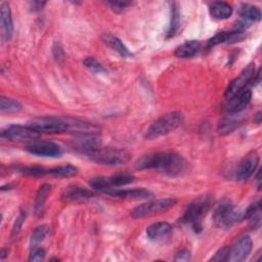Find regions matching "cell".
<instances>
[{
	"instance_id": "obj_27",
	"label": "cell",
	"mask_w": 262,
	"mask_h": 262,
	"mask_svg": "<svg viewBox=\"0 0 262 262\" xmlns=\"http://www.w3.org/2000/svg\"><path fill=\"white\" fill-rule=\"evenodd\" d=\"M50 191V185L49 184H43L38 192H37V195H36V199H35V213L37 216H40L43 212V209H44V205H45V202H46V199H47V195Z\"/></svg>"
},
{
	"instance_id": "obj_1",
	"label": "cell",
	"mask_w": 262,
	"mask_h": 262,
	"mask_svg": "<svg viewBox=\"0 0 262 262\" xmlns=\"http://www.w3.org/2000/svg\"><path fill=\"white\" fill-rule=\"evenodd\" d=\"M138 170L155 169L169 176H179L187 168L186 161L174 152H156L145 155L135 162Z\"/></svg>"
},
{
	"instance_id": "obj_39",
	"label": "cell",
	"mask_w": 262,
	"mask_h": 262,
	"mask_svg": "<svg viewBox=\"0 0 262 262\" xmlns=\"http://www.w3.org/2000/svg\"><path fill=\"white\" fill-rule=\"evenodd\" d=\"M31 8H33V10H40L44 5L45 2H31Z\"/></svg>"
},
{
	"instance_id": "obj_11",
	"label": "cell",
	"mask_w": 262,
	"mask_h": 262,
	"mask_svg": "<svg viewBox=\"0 0 262 262\" xmlns=\"http://www.w3.org/2000/svg\"><path fill=\"white\" fill-rule=\"evenodd\" d=\"M258 164H259L258 152L256 150L250 151L239 163V166L236 172V178L239 181L248 180L256 171Z\"/></svg>"
},
{
	"instance_id": "obj_20",
	"label": "cell",
	"mask_w": 262,
	"mask_h": 262,
	"mask_svg": "<svg viewBox=\"0 0 262 262\" xmlns=\"http://www.w3.org/2000/svg\"><path fill=\"white\" fill-rule=\"evenodd\" d=\"M201 49V42L199 40H189L178 46L174 52L178 58H190L194 56Z\"/></svg>"
},
{
	"instance_id": "obj_29",
	"label": "cell",
	"mask_w": 262,
	"mask_h": 262,
	"mask_svg": "<svg viewBox=\"0 0 262 262\" xmlns=\"http://www.w3.org/2000/svg\"><path fill=\"white\" fill-rule=\"evenodd\" d=\"M180 26V12L177 4L173 3L171 7V21L168 30V37H172L176 34Z\"/></svg>"
},
{
	"instance_id": "obj_26",
	"label": "cell",
	"mask_w": 262,
	"mask_h": 262,
	"mask_svg": "<svg viewBox=\"0 0 262 262\" xmlns=\"http://www.w3.org/2000/svg\"><path fill=\"white\" fill-rule=\"evenodd\" d=\"M105 179H106V184H107V189L106 190H108L114 186L118 187V186L126 185V184H129V183L133 182L134 181V176L130 175V174H117V175H113L111 177H105Z\"/></svg>"
},
{
	"instance_id": "obj_25",
	"label": "cell",
	"mask_w": 262,
	"mask_h": 262,
	"mask_svg": "<svg viewBox=\"0 0 262 262\" xmlns=\"http://www.w3.org/2000/svg\"><path fill=\"white\" fill-rule=\"evenodd\" d=\"M23 110V105L15 99L10 97L1 96L0 98V111L2 114H15Z\"/></svg>"
},
{
	"instance_id": "obj_30",
	"label": "cell",
	"mask_w": 262,
	"mask_h": 262,
	"mask_svg": "<svg viewBox=\"0 0 262 262\" xmlns=\"http://www.w3.org/2000/svg\"><path fill=\"white\" fill-rule=\"evenodd\" d=\"M49 232V227L47 225H40L38 227H36L31 235V244L35 247L37 244L41 243L46 235Z\"/></svg>"
},
{
	"instance_id": "obj_35",
	"label": "cell",
	"mask_w": 262,
	"mask_h": 262,
	"mask_svg": "<svg viewBox=\"0 0 262 262\" xmlns=\"http://www.w3.org/2000/svg\"><path fill=\"white\" fill-rule=\"evenodd\" d=\"M107 4L116 12H122L126 8H128L129 6L132 5L131 2H121V1H111V2H107Z\"/></svg>"
},
{
	"instance_id": "obj_15",
	"label": "cell",
	"mask_w": 262,
	"mask_h": 262,
	"mask_svg": "<svg viewBox=\"0 0 262 262\" xmlns=\"http://www.w3.org/2000/svg\"><path fill=\"white\" fill-rule=\"evenodd\" d=\"M0 19H1V32L2 38L5 41H9L13 34V24L11 17V10L9 4L2 2L0 5Z\"/></svg>"
},
{
	"instance_id": "obj_17",
	"label": "cell",
	"mask_w": 262,
	"mask_h": 262,
	"mask_svg": "<svg viewBox=\"0 0 262 262\" xmlns=\"http://www.w3.org/2000/svg\"><path fill=\"white\" fill-rule=\"evenodd\" d=\"M172 234V226L167 222H157L146 228V235L151 241H164Z\"/></svg>"
},
{
	"instance_id": "obj_10",
	"label": "cell",
	"mask_w": 262,
	"mask_h": 262,
	"mask_svg": "<svg viewBox=\"0 0 262 262\" xmlns=\"http://www.w3.org/2000/svg\"><path fill=\"white\" fill-rule=\"evenodd\" d=\"M252 246L253 243L249 235L241 236L231 248L229 247L228 260L232 262H241L246 260L252 251Z\"/></svg>"
},
{
	"instance_id": "obj_18",
	"label": "cell",
	"mask_w": 262,
	"mask_h": 262,
	"mask_svg": "<svg viewBox=\"0 0 262 262\" xmlns=\"http://www.w3.org/2000/svg\"><path fill=\"white\" fill-rule=\"evenodd\" d=\"M76 144L85 155L100 147V139L93 133H83L76 138Z\"/></svg>"
},
{
	"instance_id": "obj_21",
	"label": "cell",
	"mask_w": 262,
	"mask_h": 262,
	"mask_svg": "<svg viewBox=\"0 0 262 262\" xmlns=\"http://www.w3.org/2000/svg\"><path fill=\"white\" fill-rule=\"evenodd\" d=\"M211 16L215 19H226L232 14V7L227 2H214L209 8Z\"/></svg>"
},
{
	"instance_id": "obj_16",
	"label": "cell",
	"mask_w": 262,
	"mask_h": 262,
	"mask_svg": "<svg viewBox=\"0 0 262 262\" xmlns=\"http://www.w3.org/2000/svg\"><path fill=\"white\" fill-rule=\"evenodd\" d=\"M93 195L94 193L85 187L71 185L63 189L61 193V200L64 202H79L89 200L93 198Z\"/></svg>"
},
{
	"instance_id": "obj_4",
	"label": "cell",
	"mask_w": 262,
	"mask_h": 262,
	"mask_svg": "<svg viewBox=\"0 0 262 262\" xmlns=\"http://www.w3.org/2000/svg\"><path fill=\"white\" fill-rule=\"evenodd\" d=\"M243 220V213L230 202H222L213 213V221L219 228L228 229Z\"/></svg>"
},
{
	"instance_id": "obj_28",
	"label": "cell",
	"mask_w": 262,
	"mask_h": 262,
	"mask_svg": "<svg viewBox=\"0 0 262 262\" xmlns=\"http://www.w3.org/2000/svg\"><path fill=\"white\" fill-rule=\"evenodd\" d=\"M78 172L77 168L73 165H62L58 167H54L50 170H48V173L52 176H58V177H72L76 175Z\"/></svg>"
},
{
	"instance_id": "obj_31",
	"label": "cell",
	"mask_w": 262,
	"mask_h": 262,
	"mask_svg": "<svg viewBox=\"0 0 262 262\" xmlns=\"http://www.w3.org/2000/svg\"><path fill=\"white\" fill-rule=\"evenodd\" d=\"M84 66L90 70L91 72L95 74H101V73H106V70L103 68V66L98 62L94 57H87L84 60Z\"/></svg>"
},
{
	"instance_id": "obj_13",
	"label": "cell",
	"mask_w": 262,
	"mask_h": 262,
	"mask_svg": "<svg viewBox=\"0 0 262 262\" xmlns=\"http://www.w3.org/2000/svg\"><path fill=\"white\" fill-rule=\"evenodd\" d=\"M104 193L120 200H145L152 196V192L145 188H130V189H119L111 188Z\"/></svg>"
},
{
	"instance_id": "obj_8",
	"label": "cell",
	"mask_w": 262,
	"mask_h": 262,
	"mask_svg": "<svg viewBox=\"0 0 262 262\" xmlns=\"http://www.w3.org/2000/svg\"><path fill=\"white\" fill-rule=\"evenodd\" d=\"M39 133L29 125H11L1 131V138L10 141H29L38 138Z\"/></svg>"
},
{
	"instance_id": "obj_34",
	"label": "cell",
	"mask_w": 262,
	"mask_h": 262,
	"mask_svg": "<svg viewBox=\"0 0 262 262\" xmlns=\"http://www.w3.org/2000/svg\"><path fill=\"white\" fill-rule=\"evenodd\" d=\"M228 254L229 247H223L215 253V255L210 259V261H226L228 260Z\"/></svg>"
},
{
	"instance_id": "obj_38",
	"label": "cell",
	"mask_w": 262,
	"mask_h": 262,
	"mask_svg": "<svg viewBox=\"0 0 262 262\" xmlns=\"http://www.w3.org/2000/svg\"><path fill=\"white\" fill-rule=\"evenodd\" d=\"M190 259V253L187 250H182L180 251L176 257L175 260L176 261H188Z\"/></svg>"
},
{
	"instance_id": "obj_36",
	"label": "cell",
	"mask_w": 262,
	"mask_h": 262,
	"mask_svg": "<svg viewBox=\"0 0 262 262\" xmlns=\"http://www.w3.org/2000/svg\"><path fill=\"white\" fill-rule=\"evenodd\" d=\"M45 257V251L42 248L34 247L29 256V261H41Z\"/></svg>"
},
{
	"instance_id": "obj_9",
	"label": "cell",
	"mask_w": 262,
	"mask_h": 262,
	"mask_svg": "<svg viewBox=\"0 0 262 262\" xmlns=\"http://www.w3.org/2000/svg\"><path fill=\"white\" fill-rule=\"evenodd\" d=\"M255 64L250 63L247 68H245L242 73L236 77L234 80L231 81V83L228 85L226 91H225V97L226 99H230L233 95H235L241 90L245 89V87L253 81L254 75H255Z\"/></svg>"
},
{
	"instance_id": "obj_32",
	"label": "cell",
	"mask_w": 262,
	"mask_h": 262,
	"mask_svg": "<svg viewBox=\"0 0 262 262\" xmlns=\"http://www.w3.org/2000/svg\"><path fill=\"white\" fill-rule=\"evenodd\" d=\"M19 171L23 174L26 175H30V176H43L44 174L48 173L47 170H45L42 167H24L21 169H19Z\"/></svg>"
},
{
	"instance_id": "obj_33",
	"label": "cell",
	"mask_w": 262,
	"mask_h": 262,
	"mask_svg": "<svg viewBox=\"0 0 262 262\" xmlns=\"http://www.w3.org/2000/svg\"><path fill=\"white\" fill-rule=\"evenodd\" d=\"M261 211V201L258 200L257 202L253 203L248 207V209L243 213V219H250L254 214Z\"/></svg>"
},
{
	"instance_id": "obj_7",
	"label": "cell",
	"mask_w": 262,
	"mask_h": 262,
	"mask_svg": "<svg viewBox=\"0 0 262 262\" xmlns=\"http://www.w3.org/2000/svg\"><path fill=\"white\" fill-rule=\"evenodd\" d=\"M32 129L40 133L56 134L62 133L69 129V124L67 121L52 118V117H42L32 120L28 124Z\"/></svg>"
},
{
	"instance_id": "obj_3",
	"label": "cell",
	"mask_w": 262,
	"mask_h": 262,
	"mask_svg": "<svg viewBox=\"0 0 262 262\" xmlns=\"http://www.w3.org/2000/svg\"><path fill=\"white\" fill-rule=\"evenodd\" d=\"M86 156L93 162L106 166L124 165L129 162L131 158L129 151L117 147H98Z\"/></svg>"
},
{
	"instance_id": "obj_2",
	"label": "cell",
	"mask_w": 262,
	"mask_h": 262,
	"mask_svg": "<svg viewBox=\"0 0 262 262\" xmlns=\"http://www.w3.org/2000/svg\"><path fill=\"white\" fill-rule=\"evenodd\" d=\"M183 122V115L179 112H172L163 115L155 121L146 130L144 137L146 139H155L167 135L178 128Z\"/></svg>"
},
{
	"instance_id": "obj_24",
	"label": "cell",
	"mask_w": 262,
	"mask_h": 262,
	"mask_svg": "<svg viewBox=\"0 0 262 262\" xmlns=\"http://www.w3.org/2000/svg\"><path fill=\"white\" fill-rule=\"evenodd\" d=\"M242 35V32H219L214 37H212L208 41V48H211L213 46H216L220 43H224L230 40H238L239 36Z\"/></svg>"
},
{
	"instance_id": "obj_22",
	"label": "cell",
	"mask_w": 262,
	"mask_h": 262,
	"mask_svg": "<svg viewBox=\"0 0 262 262\" xmlns=\"http://www.w3.org/2000/svg\"><path fill=\"white\" fill-rule=\"evenodd\" d=\"M102 40L107 46H110L112 49L117 51L122 56L126 57V56H131L132 55V53L128 50V48L124 45V43L119 38H117V37H115L111 34L105 33V34L102 35Z\"/></svg>"
},
{
	"instance_id": "obj_19",
	"label": "cell",
	"mask_w": 262,
	"mask_h": 262,
	"mask_svg": "<svg viewBox=\"0 0 262 262\" xmlns=\"http://www.w3.org/2000/svg\"><path fill=\"white\" fill-rule=\"evenodd\" d=\"M229 114H230L229 116L223 118L219 123L218 132L222 135L231 133L237 127H239L244 122V118L241 116H237L238 113H229Z\"/></svg>"
},
{
	"instance_id": "obj_23",
	"label": "cell",
	"mask_w": 262,
	"mask_h": 262,
	"mask_svg": "<svg viewBox=\"0 0 262 262\" xmlns=\"http://www.w3.org/2000/svg\"><path fill=\"white\" fill-rule=\"evenodd\" d=\"M237 12L239 14V16L244 19V21L248 20V21H257L260 20L261 18V11L257 6L251 5V4H242L238 9Z\"/></svg>"
},
{
	"instance_id": "obj_5",
	"label": "cell",
	"mask_w": 262,
	"mask_h": 262,
	"mask_svg": "<svg viewBox=\"0 0 262 262\" xmlns=\"http://www.w3.org/2000/svg\"><path fill=\"white\" fill-rule=\"evenodd\" d=\"M210 207V198L207 195L200 196L195 199L193 202H191L186 210L184 211V214L182 216V221L184 223L190 224L191 227L196 231L202 228L201 222L203 217L206 215L207 211Z\"/></svg>"
},
{
	"instance_id": "obj_6",
	"label": "cell",
	"mask_w": 262,
	"mask_h": 262,
	"mask_svg": "<svg viewBox=\"0 0 262 262\" xmlns=\"http://www.w3.org/2000/svg\"><path fill=\"white\" fill-rule=\"evenodd\" d=\"M177 203V200L174 198H166L150 201L147 203H143L137 207H135L131 211V216L136 219L151 217L161 213H164L174 207Z\"/></svg>"
},
{
	"instance_id": "obj_14",
	"label": "cell",
	"mask_w": 262,
	"mask_h": 262,
	"mask_svg": "<svg viewBox=\"0 0 262 262\" xmlns=\"http://www.w3.org/2000/svg\"><path fill=\"white\" fill-rule=\"evenodd\" d=\"M252 98V92L250 89L245 88L228 99L227 111L229 113H241L250 103Z\"/></svg>"
},
{
	"instance_id": "obj_37",
	"label": "cell",
	"mask_w": 262,
	"mask_h": 262,
	"mask_svg": "<svg viewBox=\"0 0 262 262\" xmlns=\"http://www.w3.org/2000/svg\"><path fill=\"white\" fill-rule=\"evenodd\" d=\"M25 216H26V215H24V213H21V214L16 218V220H15V222H14V225H13V229H12V235H13V236L18 234V232H19V230H20V228H21L23 222H24V220H25Z\"/></svg>"
},
{
	"instance_id": "obj_12",
	"label": "cell",
	"mask_w": 262,
	"mask_h": 262,
	"mask_svg": "<svg viewBox=\"0 0 262 262\" xmlns=\"http://www.w3.org/2000/svg\"><path fill=\"white\" fill-rule=\"evenodd\" d=\"M26 150L32 155L40 157H58L61 148L58 144L51 141H35L26 147Z\"/></svg>"
}]
</instances>
